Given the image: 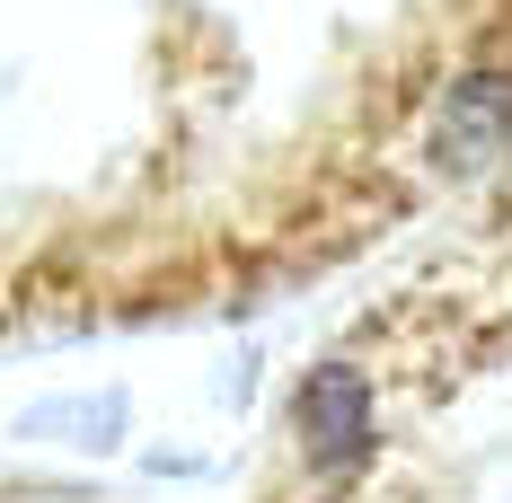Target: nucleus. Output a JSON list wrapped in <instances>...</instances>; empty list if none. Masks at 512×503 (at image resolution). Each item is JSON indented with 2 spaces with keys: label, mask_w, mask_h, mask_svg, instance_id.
I'll list each match as a JSON object with an SVG mask.
<instances>
[{
  "label": "nucleus",
  "mask_w": 512,
  "mask_h": 503,
  "mask_svg": "<svg viewBox=\"0 0 512 503\" xmlns=\"http://www.w3.org/2000/svg\"><path fill=\"white\" fill-rule=\"evenodd\" d=\"M301 433H309V459L327 477H354L362 459H371V389H362L354 371H318L301 389Z\"/></svg>",
  "instance_id": "1"
},
{
  "label": "nucleus",
  "mask_w": 512,
  "mask_h": 503,
  "mask_svg": "<svg viewBox=\"0 0 512 503\" xmlns=\"http://www.w3.org/2000/svg\"><path fill=\"white\" fill-rule=\"evenodd\" d=\"M512 133V80L504 71H495V80H468L460 98H451V124H442V151L451 159H477V151H495V142H504Z\"/></svg>",
  "instance_id": "2"
}]
</instances>
